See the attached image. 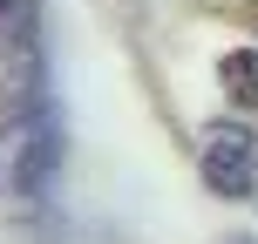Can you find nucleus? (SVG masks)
<instances>
[{"label": "nucleus", "mask_w": 258, "mask_h": 244, "mask_svg": "<svg viewBox=\"0 0 258 244\" xmlns=\"http://www.w3.org/2000/svg\"><path fill=\"white\" fill-rule=\"evenodd\" d=\"M34 54H41V0H0V75H7V116H41L34 102Z\"/></svg>", "instance_id": "obj_1"}, {"label": "nucleus", "mask_w": 258, "mask_h": 244, "mask_svg": "<svg viewBox=\"0 0 258 244\" xmlns=\"http://www.w3.org/2000/svg\"><path fill=\"white\" fill-rule=\"evenodd\" d=\"M204 183L218 197H251L258 183V142L245 122H211L204 129Z\"/></svg>", "instance_id": "obj_2"}, {"label": "nucleus", "mask_w": 258, "mask_h": 244, "mask_svg": "<svg viewBox=\"0 0 258 244\" xmlns=\"http://www.w3.org/2000/svg\"><path fill=\"white\" fill-rule=\"evenodd\" d=\"M54 156H61V136H54L48 116H34V136H27V149H21V190H41V183L54 177Z\"/></svg>", "instance_id": "obj_3"}, {"label": "nucleus", "mask_w": 258, "mask_h": 244, "mask_svg": "<svg viewBox=\"0 0 258 244\" xmlns=\"http://www.w3.org/2000/svg\"><path fill=\"white\" fill-rule=\"evenodd\" d=\"M218 82L231 95V109H258V48H231L218 61Z\"/></svg>", "instance_id": "obj_4"}]
</instances>
